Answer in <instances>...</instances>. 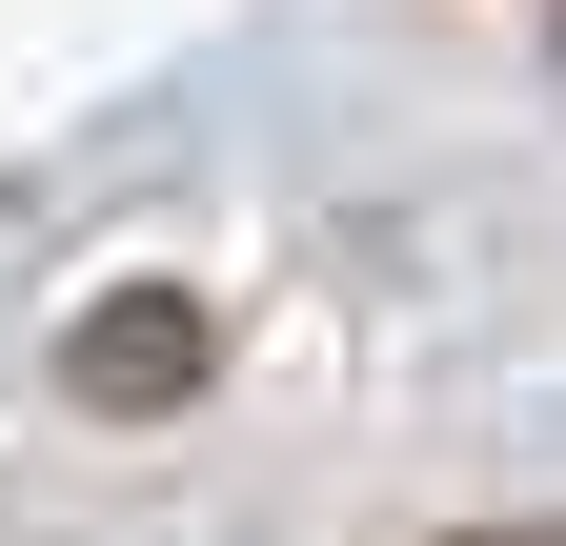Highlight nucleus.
Instances as JSON below:
<instances>
[{"label": "nucleus", "mask_w": 566, "mask_h": 546, "mask_svg": "<svg viewBox=\"0 0 566 546\" xmlns=\"http://www.w3.org/2000/svg\"><path fill=\"white\" fill-rule=\"evenodd\" d=\"M182 365H202V324H182V304H163V284H122V304H102V324H82V385H102V405H163V385H182Z\"/></svg>", "instance_id": "nucleus-1"}]
</instances>
